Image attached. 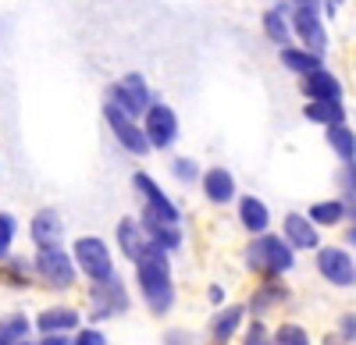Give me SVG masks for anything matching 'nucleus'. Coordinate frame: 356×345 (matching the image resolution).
Instances as JSON below:
<instances>
[{"label":"nucleus","instance_id":"nucleus-1","mask_svg":"<svg viewBox=\"0 0 356 345\" xmlns=\"http://www.w3.org/2000/svg\"><path fill=\"white\" fill-rule=\"evenodd\" d=\"M175 256H168L157 246H146V253L132 264L136 271V292L146 306V313L157 321L171 317V310L178 303V285H175Z\"/></svg>","mask_w":356,"mask_h":345},{"label":"nucleus","instance_id":"nucleus-2","mask_svg":"<svg viewBox=\"0 0 356 345\" xmlns=\"http://www.w3.org/2000/svg\"><path fill=\"white\" fill-rule=\"evenodd\" d=\"M243 264L257 281H267V278H289L296 271V264H300V256L282 242L278 232H264V235L246 242Z\"/></svg>","mask_w":356,"mask_h":345},{"label":"nucleus","instance_id":"nucleus-3","mask_svg":"<svg viewBox=\"0 0 356 345\" xmlns=\"http://www.w3.org/2000/svg\"><path fill=\"white\" fill-rule=\"evenodd\" d=\"M86 299H89V310L82 313V321L93 328H104L107 321H118L132 310V292H129V281L122 274H111L100 285H89Z\"/></svg>","mask_w":356,"mask_h":345},{"label":"nucleus","instance_id":"nucleus-4","mask_svg":"<svg viewBox=\"0 0 356 345\" xmlns=\"http://www.w3.org/2000/svg\"><path fill=\"white\" fill-rule=\"evenodd\" d=\"M33 274H36V285H43L47 292H57V296H65V292H75L79 289V271L72 264V253L68 246H50V249H36L33 256Z\"/></svg>","mask_w":356,"mask_h":345},{"label":"nucleus","instance_id":"nucleus-5","mask_svg":"<svg viewBox=\"0 0 356 345\" xmlns=\"http://www.w3.org/2000/svg\"><path fill=\"white\" fill-rule=\"evenodd\" d=\"M68 253H72V264H75L79 278L89 281V285H100L111 274H118L114 249L104 235H79V239H72Z\"/></svg>","mask_w":356,"mask_h":345},{"label":"nucleus","instance_id":"nucleus-6","mask_svg":"<svg viewBox=\"0 0 356 345\" xmlns=\"http://www.w3.org/2000/svg\"><path fill=\"white\" fill-rule=\"evenodd\" d=\"M139 128H143V139L150 153H168L178 146V139H182V125H178V110L164 100H154L150 107L143 110L139 118Z\"/></svg>","mask_w":356,"mask_h":345},{"label":"nucleus","instance_id":"nucleus-7","mask_svg":"<svg viewBox=\"0 0 356 345\" xmlns=\"http://www.w3.org/2000/svg\"><path fill=\"white\" fill-rule=\"evenodd\" d=\"M314 271L321 274V281H328L339 292H353L356 285V256L335 242H321L314 249Z\"/></svg>","mask_w":356,"mask_h":345},{"label":"nucleus","instance_id":"nucleus-8","mask_svg":"<svg viewBox=\"0 0 356 345\" xmlns=\"http://www.w3.org/2000/svg\"><path fill=\"white\" fill-rule=\"evenodd\" d=\"M132 189H136V196L143 199L139 214L154 217V221H164V224H182V207H178L175 199L161 189V182L150 175V171L139 167L136 175H132Z\"/></svg>","mask_w":356,"mask_h":345},{"label":"nucleus","instance_id":"nucleus-9","mask_svg":"<svg viewBox=\"0 0 356 345\" xmlns=\"http://www.w3.org/2000/svg\"><path fill=\"white\" fill-rule=\"evenodd\" d=\"M292 303V289L285 278H267V281H257V289L250 292V299L243 303L246 306V317L250 321H267L271 313L285 310Z\"/></svg>","mask_w":356,"mask_h":345},{"label":"nucleus","instance_id":"nucleus-10","mask_svg":"<svg viewBox=\"0 0 356 345\" xmlns=\"http://www.w3.org/2000/svg\"><path fill=\"white\" fill-rule=\"evenodd\" d=\"M289 28H292V43L303 47L317 57H328V47H332V33H328V18L324 15H300L292 11L289 15Z\"/></svg>","mask_w":356,"mask_h":345},{"label":"nucleus","instance_id":"nucleus-11","mask_svg":"<svg viewBox=\"0 0 356 345\" xmlns=\"http://www.w3.org/2000/svg\"><path fill=\"white\" fill-rule=\"evenodd\" d=\"M104 121H107V132L114 135V142H118L125 153H132V157H150V146H146L143 128H139L136 118H129V114H122L118 107L104 103Z\"/></svg>","mask_w":356,"mask_h":345},{"label":"nucleus","instance_id":"nucleus-12","mask_svg":"<svg viewBox=\"0 0 356 345\" xmlns=\"http://www.w3.org/2000/svg\"><path fill=\"white\" fill-rule=\"evenodd\" d=\"M65 235H68V221L57 207H40L29 217V242H33V249L65 246Z\"/></svg>","mask_w":356,"mask_h":345},{"label":"nucleus","instance_id":"nucleus-13","mask_svg":"<svg viewBox=\"0 0 356 345\" xmlns=\"http://www.w3.org/2000/svg\"><path fill=\"white\" fill-rule=\"evenodd\" d=\"M82 310L75 303H50L33 317V331L36 335H75L82 328Z\"/></svg>","mask_w":356,"mask_h":345},{"label":"nucleus","instance_id":"nucleus-14","mask_svg":"<svg viewBox=\"0 0 356 345\" xmlns=\"http://www.w3.org/2000/svg\"><path fill=\"white\" fill-rule=\"evenodd\" d=\"M246 306L243 303H225L218 306L211 317H207V342H218V345H232L239 338V331L246 328Z\"/></svg>","mask_w":356,"mask_h":345},{"label":"nucleus","instance_id":"nucleus-15","mask_svg":"<svg viewBox=\"0 0 356 345\" xmlns=\"http://www.w3.org/2000/svg\"><path fill=\"white\" fill-rule=\"evenodd\" d=\"M196 185H200L203 199H207L211 207H232V203H235V196H239V182H235V171H228V167H221V164L207 167Z\"/></svg>","mask_w":356,"mask_h":345},{"label":"nucleus","instance_id":"nucleus-16","mask_svg":"<svg viewBox=\"0 0 356 345\" xmlns=\"http://www.w3.org/2000/svg\"><path fill=\"white\" fill-rule=\"evenodd\" d=\"M235 221H239V228H243L250 239H257L264 232H271L275 214H271V207H267V199L250 196V192H239V196H235Z\"/></svg>","mask_w":356,"mask_h":345},{"label":"nucleus","instance_id":"nucleus-17","mask_svg":"<svg viewBox=\"0 0 356 345\" xmlns=\"http://www.w3.org/2000/svg\"><path fill=\"white\" fill-rule=\"evenodd\" d=\"M278 235H282V242H285L296 256H300V253H314V249L321 246V232L307 221L303 210H289V214H282Z\"/></svg>","mask_w":356,"mask_h":345},{"label":"nucleus","instance_id":"nucleus-18","mask_svg":"<svg viewBox=\"0 0 356 345\" xmlns=\"http://www.w3.org/2000/svg\"><path fill=\"white\" fill-rule=\"evenodd\" d=\"M300 93L307 103H321V100H346V85L332 68H321L300 78Z\"/></svg>","mask_w":356,"mask_h":345},{"label":"nucleus","instance_id":"nucleus-19","mask_svg":"<svg viewBox=\"0 0 356 345\" xmlns=\"http://www.w3.org/2000/svg\"><path fill=\"white\" fill-rule=\"evenodd\" d=\"M303 214H307V221L317 228V232H324V228H342V224H349L353 214H356V207L342 203L339 196H328V199H317V203H310Z\"/></svg>","mask_w":356,"mask_h":345},{"label":"nucleus","instance_id":"nucleus-20","mask_svg":"<svg viewBox=\"0 0 356 345\" xmlns=\"http://www.w3.org/2000/svg\"><path fill=\"white\" fill-rule=\"evenodd\" d=\"M114 246H118V253H122V260L136 264L139 256L146 253V246H150V239H146L143 224L136 217H118V224H114Z\"/></svg>","mask_w":356,"mask_h":345},{"label":"nucleus","instance_id":"nucleus-21","mask_svg":"<svg viewBox=\"0 0 356 345\" xmlns=\"http://www.w3.org/2000/svg\"><path fill=\"white\" fill-rule=\"evenodd\" d=\"M289 4L285 0H271L264 11H260V33H264V40H271L278 50L282 47H289L292 43V28H289Z\"/></svg>","mask_w":356,"mask_h":345},{"label":"nucleus","instance_id":"nucleus-22","mask_svg":"<svg viewBox=\"0 0 356 345\" xmlns=\"http://www.w3.org/2000/svg\"><path fill=\"white\" fill-rule=\"evenodd\" d=\"M136 221L143 224V232H146V239H150V246L164 249L168 256L182 253V246H186L182 224H164V221H154V217H146V214H136Z\"/></svg>","mask_w":356,"mask_h":345},{"label":"nucleus","instance_id":"nucleus-23","mask_svg":"<svg viewBox=\"0 0 356 345\" xmlns=\"http://www.w3.org/2000/svg\"><path fill=\"white\" fill-rule=\"evenodd\" d=\"M0 289H8V292H29V289H36L33 260L22 256V253H11L8 260H0Z\"/></svg>","mask_w":356,"mask_h":345},{"label":"nucleus","instance_id":"nucleus-24","mask_svg":"<svg viewBox=\"0 0 356 345\" xmlns=\"http://www.w3.org/2000/svg\"><path fill=\"white\" fill-rule=\"evenodd\" d=\"M278 61H282V68L292 71L296 78H303V75H310V71L328 68V65H324V57H317V53H310V50H303V47H296V43H289V47L278 50Z\"/></svg>","mask_w":356,"mask_h":345},{"label":"nucleus","instance_id":"nucleus-25","mask_svg":"<svg viewBox=\"0 0 356 345\" xmlns=\"http://www.w3.org/2000/svg\"><path fill=\"white\" fill-rule=\"evenodd\" d=\"M303 118L317 128H332V125L349 121V110H346V100H321V103H303Z\"/></svg>","mask_w":356,"mask_h":345},{"label":"nucleus","instance_id":"nucleus-26","mask_svg":"<svg viewBox=\"0 0 356 345\" xmlns=\"http://www.w3.org/2000/svg\"><path fill=\"white\" fill-rule=\"evenodd\" d=\"M324 142H328V150L339 157V164H356V132H353L349 121L324 128Z\"/></svg>","mask_w":356,"mask_h":345},{"label":"nucleus","instance_id":"nucleus-27","mask_svg":"<svg viewBox=\"0 0 356 345\" xmlns=\"http://www.w3.org/2000/svg\"><path fill=\"white\" fill-rule=\"evenodd\" d=\"M33 338V317L22 310H8L0 313V342L4 345H18V342H29Z\"/></svg>","mask_w":356,"mask_h":345},{"label":"nucleus","instance_id":"nucleus-28","mask_svg":"<svg viewBox=\"0 0 356 345\" xmlns=\"http://www.w3.org/2000/svg\"><path fill=\"white\" fill-rule=\"evenodd\" d=\"M168 167H171V178H175L178 185H196L200 175H203V164H200L196 157H186V153H175Z\"/></svg>","mask_w":356,"mask_h":345},{"label":"nucleus","instance_id":"nucleus-29","mask_svg":"<svg viewBox=\"0 0 356 345\" xmlns=\"http://www.w3.org/2000/svg\"><path fill=\"white\" fill-rule=\"evenodd\" d=\"M18 235H22V221H18V214L0 210V260H8V256L15 253Z\"/></svg>","mask_w":356,"mask_h":345},{"label":"nucleus","instance_id":"nucleus-30","mask_svg":"<svg viewBox=\"0 0 356 345\" xmlns=\"http://www.w3.org/2000/svg\"><path fill=\"white\" fill-rule=\"evenodd\" d=\"M271 345H314V338L300 321H282L278 328H271Z\"/></svg>","mask_w":356,"mask_h":345},{"label":"nucleus","instance_id":"nucleus-31","mask_svg":"<svg viewBox=\"0 0 356 345\" xmlns=\"http://www.w3.org/2000/svg\"><path fill=\"white\" fill-rule=\"evenodd\" d=\"M239 345H271V324L267 321H246L239 331Z\"/></svg>","mask_w":356,"mask_h":345},{"label":"nucleus","instance_id":"nucleus-32","mask_svg":"<svg viewBox=\"0 0 356 345\" xmlns=\"http://www.w3.org/2000/svg\"><path fill=\"white\" fill-rule=\"evenodd\" d=\"M339 199L356 207V164H342L339 171Z\"/></svg>","mask_w":356,"mask_h":345},{"label":"nucleus","instance_id":"nucleus-33","mask_svg":"<svg viewBox=\"0 0 356 345\" xmlns=\"http://www.w3.org/2000/svg\"><path fill=\"white\" fill-rule=\"evenodd\" d=\"M161 345H200V335L186 324H171V328H164Z\"/></svg>","mask_w":356,"mask_h":345},{"label":"nucleus","instance_id":"nucleus-34","mask_svg":"<svg viewBox=\"0 0 356 345\" xmlns=\"http://www.w3.org/2000/svg\"><path fill=\"white\" fill-rule=\"evenodd\" d=\"M72 345H111V338H107V331H104V328L82 324V328L72 335Z\"/></svg>","mask_w":356,"mask_h":345},{"label":"nucleus","instance_id":"nucleus-35","mask_svg":"<svg viewBox=\"0 0 356 345\" xmlns=\"http://www.w3.org/2000/svg\"><path fill=\"white\" fill-rule=\"evenodd\" d=\"M335 335L342 338V345H353V342H356V313H353V310H342V313H339Z\"/></svg>","mask_w":356,"mask_h":345},{"label":"nucleus","instance_id":"nucleus-36","mask_svg":"<svg viewBox=\"0 0 356 345\" xmlns=\"http://www.w3.org/2000/svg\"><path fill=\"white\" fill-rule=\"evenodd\" d=\"M207 303H211L214 310L228 303V289H225V285H221V281H211V285H207Z\"/></svg>","mask_w":356,"mask_h":345},{"label":"nucleus","instance_id":"nucleus-37","mask_svg":"<svg viewBox=\"0 0 356 345\" xmlns=\"http://www.w3.org/2000/svg\"><path fill=\"white\" fill-rule=\"evenodd\" d=\"M289 11H300V15H321V0H285Z\"/></svg>","mask_w":356,"mask_h":345},{"label":"nucleus","instance_id":"nucleus-38","mask_svg":"<svg viewBox=\"0 0 356 345\" xmlns=\"http://www.w3.org/2000/svg\"><path fill=\"white\" fill-rule=\"evenodd\" d=\"M33 345H72V335H36Z\"/></svg>","mask_w":356,"mask_h":345},{"label":"nucleus","instance_id":"nucleus-39","mask_svg":"<svg viewBox=\"0 0 356 345\" xmlns=\"http://www.w3.org/2000/svg\"><path fill=\"white\" fill-rule=\"evenodd\" d=\"M339 246L353 253V246H356V224H353V221H349V224H342V242H339Z\"/></svg>","mask_w":356,"mask_h":345},{"label":"nucleus","instance_id":"nucleus-40","mask_svg":"<svg viewBox=\"0 0 356 345\" xmlns=\"http://www.w3.org/2000/svg\"><path fill=\"white\" fill-rule=\"evenodd\" d=\"M342 8H346V0H321V11L324 15H339Z\"/></svg>","mask_w":356,"mask_h":345},{"label":"nucleus","instance_id":"nucleus-41","mask_svg":"<svg viewBox=\"0 0 356 345\" xmlns=\"http://www.w3.org/2000/svg\"><path fill=\"white\" fill-rule=\"evenodd\" d=\"M321 345H342V338H339L335 331H328V335H324V338H321Z\"/></svg>","mask_w":356,"mask_h":345},{"label":"nucleus","instance_id":"nucleus-42","mask_svg":"<svg viewBox=\"0 0 356 345\" xmlns=\"http://www.w3.org/2000/svg\"><path fill=\"white\" fill-rule=\"evenodd\" d=\"M18 345H33V338H29V342H18Z\"/></svg>","mask_w":356,"mask_h":345},{"label":"nucleus","instance_id":"nucleus-43","mask_svg":"<svg viewBox=\"0 0 356 345\" xmlns=\"http://www.w3.org/2000/svg\"><path fill=\"white\" fill-rule=\"evenodd\" d=\"M203 345H218V342H203Z\"/></svg>","mask_w":356,"mask_h":345},{"label":"nucleus","instance_id":"nucleus-44","mask_svg":"<svg viewBox=\"0 0 356 345\" xmlns=\"http://www.w3.org/2000/svg\"><path fill=\"white\" fill-rule=\"evenodd\" d=\"M0 345H4V342H0Z\"/></svg>","mask_w":356,"mask_h":345}]
</instances>
